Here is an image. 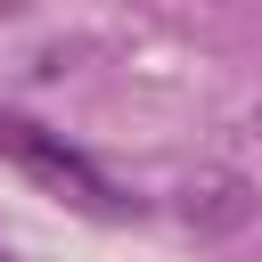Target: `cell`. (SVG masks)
<instances>
[{
  "label": "cell",
  "mask_w": 262,
  "mask_h": 262,
  "mask_svg": "<svg viewBox=\"0 0 262 262\" xmlns=\"http://www.w3.org/2000/svg\"><path fill=\"white\" fill-rule=\"evenodd\" d=\"M0 156H8L25 180H41L49 196H66L74 213H90V221H131V213H139V196H123L82 147H66V131H41V123H25V115H8V106H0Z\"/></svg>",
  "instance_id": "cell-1"
},
{
  "label": "cell",
  "mask_w": 262,
  "mask_h": 262,
  "mask_svg": "<svg viewBox=\"0 0 262 262\" xmlns=\"http://www.w3.org/2000/svg\"><path fill=\"white\" fill-rule=\"evenodd\" d=\"M8 8H25V0H0V16H8Z\"/></svg>",
  "instance_id": "cell-2"
}]
</instances>
